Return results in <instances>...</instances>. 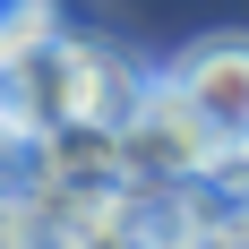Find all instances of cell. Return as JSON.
Segmentation results:
<instances>
[{
	"mask_svg": "<svg viewBox=\"0 0 249 249\" xmlns=\"http://www.w3.org/2000/svg\"><path fill=\"white\" fill-rule=\"evenodd\" d=\"M232 155H241V172H249V146H232Z\"/></svg>",
	"mask_w": 249,
	"mask_h": 249,
	"instance_id": "obj_6",
	"label": "cell"
},
{
	"mask_svg": "<svg viewBox=\"0 0 249 249\" xmlns=\"http://www.w3.org/2000/svg\"><path fill=\"white\" fill-rule=\"evenodd\" d=\"M52 43V0H0V60Z\"/></svg>",
	"mask_w": 249,
	"mask_h": 249,
	"instance_id": "obj_3",
	"label": "cell"
},
{
	"mask_svg": "<svg viewBox=\"0 0 249 249\" xmlns=\"http://www.w3.org/2000/svg\"><path fill=\"white\" fill-rule=\"evenodd\" d=\"M206 249H249V215H232L224 232H206Z\"/></svg>",
	"mask_w": 249,
	"mask_h": 249,
	"instance_id": "obj_4",
	"label": "cell"
},
{
	"mask_svg": "<svg viewBox=\"0 0 249 249\" xmlns=\"http://www.w3.org/2000/svg\"><path fill=\"white\" fill-rule=\"evenodd\" d=\"M163 86L215 129L224 155L249 146V35H198V43L163 69Z\"/></svg>",
	"mask_w": 249,
	"mask_h": 249,
	"instance_id": "obj_1",
	"label": "cell"
},
{
	"mask_svg": "<svg viewBox=\"0 0 249 249\" xmlns=\"http://www.w3.org/2000/svg\"><path fill=\"white\" fill-rule=\"evenodd\" d=\"M121 155H129V163H146V172H206V163H224L215 129H206L163 77L138 86V103L121 112Z\"/></svg>",
	"mask_w": 249,
	"mask_h": 249,
	"instance_id": "obj_2",
	"label": "cell"
},
{
	"mask_svg": "<svg viewBox=\"0 0 249 249\" xmlns=\"http://www.w3.org/2000/svg\"><path fill=\"white\" fill-rule=\"evenodd\" d=\"M0 249H9V215H0Z\"/></svg>",
	"mask_w": 249,
	"mask_h": 249,
	"instance_id": "obj_5",
	"label": "cell"
}]
</instances>
